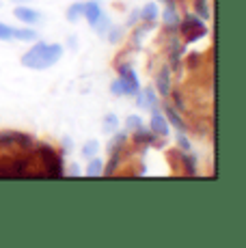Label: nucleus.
I'll return each instance as SVG.
<instances>
[{"mask_svg":"<svg viewBox=\"0 0 246 248\" xmlns=\"http://www.w3.org/2000/svg\"><path fill=\"white\" fill-rule=\"evenodd\" d=\"M63 160L22 132H0V177H61Z\"/></svg>","mask_w":246,"mask_h":248,"instance_id":"1","label":"nucleus"},{"mask_svg":"<svg viewBox=\"0 0 246 248\" xmlns=\"http://www.w3.org/2000/svg\"><path fill=\"white\" fill-rule=\"evenodd\" d=\"M61 54H63V47L61 46L37 44L22 56V65H24V67H31V69H46V67H52V65L61 59Z\"/></svg>","mask_w":246,"mask_h":248,"instance_id":"2","label":"nucleus"},{"mask_svg":"<svg viewBox=\"0 0 246 248\" xmlns=\"http://www.w3.org/2000/svg\"><path fill=\"white\" fill-rule=\"evenodd\" d=\"M179 31H182L184 41H188V44H190V41L201 39V37H205V35H207L205 24L199 20V17H195V16H188L186 20L179 24Z\"/></svg>","mask_w":246,"mask_h":248,"instance_id":"3","label":"nucleus"},{"mask_svg":"<svg viewBox=\"0 0 246 248\" xmlns=\"http://www.w3.org/2000/svg\"><path fill=\"white\" fill-rule=\"evenodd\" d=\"M119 84H121L123 93H127V95L138 93V78H136V74H134V71H132L130 67H121Z\"/></svg>","mask_w":246,"mask_h":248,"instance_id":"4","label":"nucleus"},{"mask_svg":"<svg viewBox=\"0 0 246 248\" xmlns=\"http://www.w3.org/2000/svg\"><path fill=\"white\" fill-rule=\"evenodd\" d=\"M82 16L91 22V26H97L99 17H102V9H99L97 2H89V4H82Z\"/></svg>","mask_w":246,"mask_h":248,"instance_id":"5","label":"nucleus"},{"mask_svg":"<svg viewBox=\"0 0 246 248\" xmlns=\"http://www.w3.org/2000/svg\"><path fill=\"white\" fill-rule=\"evenodd\" d=\"M151 130H154V134H158V136H167V134H169V123H167V119H164L158 110H155L154 117H151Z\"/></svg>","mask_w":246,"mask_h":248,"instance_id":"6","label":"nucleus"},{"mask_svg":"<svg viewBox=\"0 0 246 248\" xmlns=\"http://www.w3.org/2000/svg\"><path fill=\"white\" fill-rule=\"evenodd\" d=\"M13 13H15L17 20H22L24 24H35L37 20H39V13L32 11V9H26V7H17Z\"/></svg>","mask_w":246,"mask_h":248,"instance_id":"7","label":"nucleus"},{"mask_svg":"<svg viewBox=\"0 0 246 248\" xmlns=\"http://www.w3.org/2000/svg\"><path fill=\"white\" fill-rule=\"evenodd\" d=\"M11 39H24V41H35L37 32L31 28H11Z\"/></svg>","mask_w":246,"mask_h":248,"instance_id":"8","label":"nucleus"},{"mask_svg":"<svg viewBox=\"0 0 246 248\" xmlns=\"http://www.w3.org/2000/svg\"><path fill=\"white\" fill-rule=\"evenodd\" d=\"M155 84H158V91L160 95H167L169 93V87H171V80H169V71L162 69L158 74V80H155Z\"/></svg>","mask_w":246,"mask_h":248,"instance_id":"9","label":"nucleus"},{"mask_svg":"<svg viewBox=\"0 0 246 248\" xmlns=\"http://www.w3.org/2000/svg\"><path fill=\"white\" fill-rule=\"evenodd\" d=\"M154 102H155V93L151 89L143 91V93L138 95V106L140 108H151V106H154Z\"/></svg>","mask_w":246,"mask_h":248,"instance_id":"10","label":"nucleus"},{"mask_svg":"<svg viewBox=\"0 0 246 248\" xmlns=\"http://www.w3.org/2000/svg\"><path fill=\"white\" fill-rule=\"evenodd\" d=\"M179 54H182V46L177 44V39L171 41V50H169V56H171V65L175 69L179 67Z\"/></svg>","mask_w":246,"mask_h":248,"instance_id":"11","label":"nucleus"},{"mask_svg":"<svg viewBox=\"0 0 246 248\" xmlns=\"http://www.w3.org/2000/svg\"><path fill=\"white\" fill-rule=\"evenodd\" d=\"M140 17L147 22H154L155 17H158V7H155V4H147V7L140 11Z\"/></svg>","mask_w":246,"mask_h":248,"instance_id":"12","label":"nucleus"},{"mask_svg":"<svg viewBox=\"0 0 246 248\" xmlns=\"http://www.w3.org/2000/svg\"><path fill=\"white\" fill-rule=\"evenodd\" d=\"M99 173H102V160H91V162H89L87 175H89V177H97Z\"/></svg>","mask_w":246,"mask_h":248,"instance_id":"13","label":"nucleus"},{"mask_svg":"<svg viewBox=\"0 0 246 248\" xmlns=\"http://www.w3.org/2000/svg\"><path fill=\"white\" fill-rule=\"evenodd\" d=\"M167 114H169V119H171V123H173V125H177L179 127V130H186V125H184V121H182V119H179L177 117V112H175V110H171V108H167Z\"/></svg>","mask_w":246,"mask_h":248,"instance_id":"14","label":"nucleus"},{"mask_svg":"<svg viewBox=\"0 0 246 248\" xmlns=\"http://www.w3.org/2000/svg\"><path fill=\"white\" fill-rule=\"evenodd\" d=\"M164 22H167V24H179L177 17H175V7H173V4H169L167 13H164Z\"/></svg>","mask_w":246,"mask_h":248,"instance_id":"15","label":"nucleus"},{"mask_svg":"<svg viewBox=\"0 0 246 248\" xmlns=\"http://www.w3.org/2000/svg\"><path fill=\"white\" fill-rule=\"evenodd\" d=\"M80 16H82V4H74V7L67 11V17H69V20H78Z\"/></svg>","mask_w":246,"mask_h":248,"instance_id":"16","label":"nucleus"},{"mask_svg":"<svg viewBox=\"0 0 246 248\" xmlns=\"http://www.w3.org/2000/svg\"><path fill=\"white\" fill-rule=\"evenodd\" d=\"M125 127H130V130H138V127H143V121H140L138 117H127Z\"/></svg>","mask_w":246,"mask_h":248,"instance_id":"17","label":"nucleus"},{"mask_svg":"<svg viewBox=\"0 0 246 248\" xmlns=\"http://www.w3.org/2000/svg\"><path fill=\"white\" fill-rule=\"evenodd\" d=\"M197 11L201 13L203 17H207V16H210V11H207V2H205V0H197Z\"/></svg>","mask_w":246,"mask_h":248,"instance_id":"18","label":"nucleus"},{"mask_svg":"<svg viewBox=\"0 0 246 248\" xmlns=\"http://www.w3.org/2000/svg\"><path fill=\"white\" fill-rule=\"evenodd\" d=\"M104 125H106V127H104V132H112V130L117 127V119H115V117H108Z\"/></svg>","mask_w":246,"mask_h":248,"instance_id":"19","label":"nucleus"},{"mask_svg":"<svg viewBox=\"0 0 246 248\" xmlns=\"http://www.w3.org/2000/svg\"><path fill=\"white\" fill-rule=\"evenodd\" d=\"M95 151H97V142H89V145L84 147V151H82V154L89 158V155H93V154H95Z\"/></svg>","mask_w":246,"mask_h":248,"instance_id":"20","label":"nucleus"},{"mask_svg":"<svg viewBox=\"0 0 246 248\" xmlns=\"http://www.w3.org/2000/svg\"><path fill=\"white\" fill-rule=\"evenodd\" d=\"M177 142H179V147H182V151H188V149H190V142L186 140V136H179Z\"/></svg>","mask_w":246,"mask_h":248,"instance_id":"21","label":"nucleus"},{"mask_svg":"<svg viewBox=\"0 0 246 248\" xmlns=\"http://www.w3.org/2000/svg\"><path fill=\"white\" fill-rule=\"evenodd\" d=\"M112 93H115V95H121V93H123V89H121L119 80H117V82H112Z\"/></svg>","mask_w":246,"mask_h":248,"instance_id":"22","label":"nucleus"},{"mask_svg":"<svg viewBox=\"0 0 246 248\" xmlns=\"http://www.w3.org/2000/svg\"><path fill=\"white\" fill-rule=\"evenodd\" d=\"M162 2H167V4H173V0H162Z\"/></svg>","mask_w":246,"mask_h":248,"instance_id":"23","label":"nucleus"}]
</instances>
